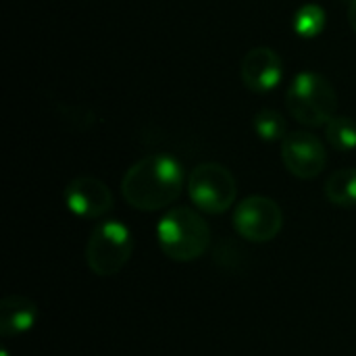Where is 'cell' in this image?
Returning a JSON list of instances; mask_svg holds the SVG:
<instances>
[{
  "instance_id": "cell-1",
  "label": "cell",
  "mask_w": 356,
  "mask_h": 356,
  "mask_svg": "<svg viewBox=\"0 0 356 356\" xmlns=\"http://www.w3.org/2000/svg\"><path fill=\"white\" fill-rule=\"evenodd\" d=\"M186 184V171L173 154L154 152L134 163L121 181L125 202L138 211H161L173 204Z\"/></svg>"
},
{
  "instance_id": "cell-2",
  "label": "cell",
  "mask_w": 356,
  "mask_h": 356,
  "mask_svg": "<svg viewBox=\"0 0 356 356\" xmlns=\"http://www.w3.org/2000/svg\"><path fill=\"white\" fill-rule=\"evenodd\" d=\"M156 240L167 259L175 263H192L209 250L211 227L198 211L175 207L161 217Z\"/></svg>"
},
{
  "instance_id": "cell-3",
  "label": "cell",
  "mask_w": 356,
  "mask_h": 356,
  "mask_svg": "<svg viewBox=\"0 0 356 356\" xmlns=\"http://www.w3.org/2000/svg\"><path fill=\"white\" fill-rule=\"evenodd\" d=\"M288 113L307 127H325L336 117L338 94L332 81L315 71L298 73L286 92Z\"/></svg>"
},
{
  "instance_id": "cell-4",
  "label": "cell",
  "mask_w": 356,
  "mask_h": 356,
  "mask_svg": "<svg viewBox=\"0 0 356 356\" xmlns=\"http://www.w3.org/2000/svg\"><path fill=\"white\" fill-rule=\"evenodd\" d=\"M134 252V236L121 221H104L94 227L86 244V263L98 277L117 275Z\"/></svg>"
},
{
  "instance_id": "cell-5",
  "label": "cell",
  "mask_w": 356,
  "mask_h": 356,
  "mask_svg": "<svg viewBox=\"0 0 356 356\" xmlns=\"http://www.w3.org/2000/svg\"><path fill=\"white\" fill-rule=\"evenodd\" d=\"M188 194L202 213L223 215L234 207L238 194L236 177L221 163H202L188 175Z\"/></svg>"
},
{
  "instance_id": "cell-6",
  "label": "cell",
  "mask_w": 356,
  "mask_h": 356,
  "mask_svg": "<svg viewBox=\"0 0 356 356\" xmlns=\"http://www.w3.org/2000/svg\"><path fill=\"white\" fill-rule=\"evenodd\" d=\"M232 223L244 240L265 244L280 236L284 227V211L273 198L248 196L234 209Z\"/></svg>"
},
{
  "instance_id": "cell-7",
  "label": "cell",
  "mask_w": 356,
  "mask_h": 356,
  "mask_svg": "<svg viewBox=\"0 0 356 356\" xmlns=\"http://www.w3.org/2000/svg\"><path fill=\"white\" fill-rule=\"evenodd\" d=\"M284 167L298 179H315L327 165L325 144L311 131H292L282 140Z\"/></svg>"
},
{
  "instance_id": "cell-8",
  "label": "cell",
  "mask_w": 356,
  "mask_h": 356,
  "mask_svg": "<svg viewBox=\"0 0 356 356\" xmlns=\"http://www.w3.org/2000/svg\"><path fill=\"white\" fill-rule=\"evenodd\" d=\"M65 204L79 219H100L113 209V192L102 179L81 175L67 184Z\"/></svg>"
},
{
  "instance_id": "cell-9",
  "label": "cell",
  "mask_w": 356,
  "mask_h": 356,
  "mask_svg": "<svg viewBox=\"0 0 356 356\" xmlns=\"http://www.w3.org/2000/svg\"><path fill=\"white\" fill-rule=\"evenodd\" d=\"M242 81L248 90L257 94H267L282 83L284 77V60L269 46H257L246 52L242 58Z\"/></svg>"
},
{
  "instance_id": "cell-10",
  "label": "cell",
  "mask_w": 356,
  "mask_h": 356,
  "mask_svg": "<svg viewBox=\"0 0 356 356\" xmlns=\"http://www.w3.org/2000/svg\"><path fill=\"white\" fill-rule=\"evenodd\" d=\"M38 321V307L31 298L21 294H8L0 302V334L2 338H15L27 334Z\"/></svg>"
},
{
  "instance_id": "cell-11",
  "label": "cell",
  "mask_w": 356,
  "mask_h": 356,
  "mask_svg": "<svg viewBox=\"0 0 356 356\" xmlns=\"http://www.w3.org/2000/svg\"><path fill=\"white\" fill-rule=\"evenodd\" d=\"M325 196L340 209L356 207V169H340L325 181Z\"/></svg>"
},
{
  "instance_id": "cell-12",
  "label": "cell",
  "mask_w": 356,
  "mask_h": 356,
  "mask_svg": "<svg viewBox=\"0 0 356 356\" xmlns=\"http://www.w3.org/2000/svg\"><path fill=\"white\" fill-rule=\"evenodd\" d=\"M325 138L338 152L356 150V121L344 115H336L325 125Z\"/></svg>"
},
{
  "instance_id": "cell-13",
  "label": "cell",
  "mask_w": 356,
  "mask_h": 356,
  "mask_svg": "<svg viewBox=\"0 0 356 356\" xmlns=\"http://www.w3.org/2000/svg\"><path fill=\"white\" fill-rule=\"evenodd\" d=\"M325 21H327V17H325L323 6H319V4H305V6H300L296 10L292 25H294V31L300 38L311 40V38H317L325 29Z\"/></svg>"
},
{
  "instance_id": "cell-14",
  "label": "cell",
  "mask_w": 356,
  "mask_h": 356,
  "mask_svg": "<svg viewBox=\"0 0 356 356\" xmlns=\"http://www.w3.org/2000/svg\"><path fill=\"white\" fill-rule=\"evenodd\" d=\"M252 127H254V134L263 142H277V140H284L288 136L286 134V119L282 117V113H277L273 108L259 111L252 119Z\"/></svg>"
},
{
  "instance_id": "cell-15",
  "label": "cell",
  "mask_w": 356,
  "mask_h": 356,
  "mask_svg": "<svg viewBox=\"0 0 356 356\" xmlns=\"http://www.w3.org/2000/svg\"><path fill=\"white\" fill-rule=\"evenodd\" d=\"M348 23H350L353 31L356 33V0H350V6H348Z\"/></svg>"
}]
</instances>
